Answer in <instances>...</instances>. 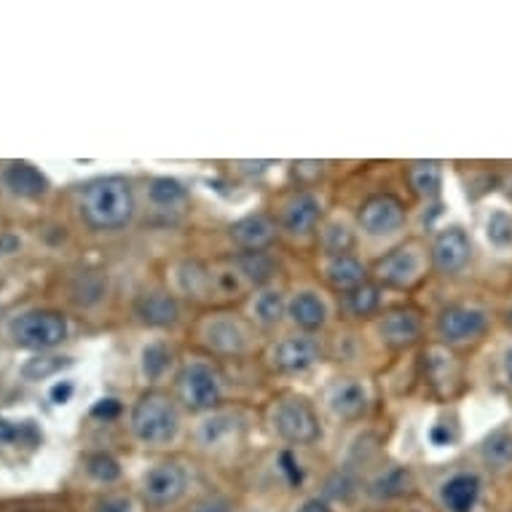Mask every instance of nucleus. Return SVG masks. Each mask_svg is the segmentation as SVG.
Listing matches in <instances>:
<instances>
[{
  "label": "nucleus",
  "mask_w": 512,
  "mask_h": 512,
  "mask_svg": "<svg viewBox=\"0 0 512 512\" xmlns=\"http://www.w3.org/2000/svg\"><path fill=\"white\" fill-rule=\"evenodd\" d=\"M177 368H180L177 352L167 338H145L140 349H137V373H140V381L148 389H161V384L169 376H175Z\"/></svg>",
  "instance_id": "obj_20"
},
{
  "label": "nucleus",
  "mask_w": 512,
  "mask_h": 512,
  "mask_svg": "<svg viewBox=\"0 0 512 512\" xmlns=\"http://www.w3.org/2000/svg\"><path fill=\"white\" fill-rule=\"evenodd\" d=\"M38 448H43V427L38 421L0 416V451L35 454Z\"/></svg>",
  "instance_id": "obj_27"
},
{
  "label": "nucleus",
  "mask_w": 512,
  "mask_h": 512,
  "mask_svg": "<svg viewBox=\"0 0 512 512\" xmlns=\"http://www.w3.org/2000/svg\"><path fill=\"white\" fill-rule=\"evenodd\" d=\"M191 488V472L177 459H161L153 462L140 478V494L143 502L153 510H167L188 494Z\"/></svg>",
  "instance_id": "obj_10"
},
{
  "label": "nucleus",
  "mask_w": 512,
  "mask_h": 512,
  "mask_svg": "<svg viewBox=\"0 0 512 512\" xmlns=\"http://www.w3.org/2000/svg\"><path fill=\"white\" fill-rule=\"evenodd\" d=\"M236 263V269L242 271V277L247 279L250 290H261V287L274 285V277H277V261L271 258V252H236L231 255Z\"/></svg>",
  "instance_id": "obj_29"
},
{
  "label": "nucleus",
  "mask_w": 512,
  "mask_h": 512,
  "mask_svg": "<svg viewBox=\"0 0 512 512\" xmlns=\"http://www.w3.org/2000/svg\"><path fill=\"white\" fill-rule=\"evenodd\" d=\"M0 180H3V164H0Z\"/></svg>",
  "instance_id": "obj_48"
},
{
  "label": "nucleus",
  "mask_w": 512,
  "mask_h": 512,
  "mask_svg": "<svg viewBox=\"0 0 512 512\" xmlns=\"http://www.w3.org/2000/svg\"><path fill=\"white\" fill-rule=\"evenodd\" d=\"M322 220H325V204H322L319 194H314L309 188L287 194L279 204L277 226L282 234L293 236V239L317 236Z\"/></svg>",
  "instance_id": "obj_13"
},
{
  "label": "nucleus",
  "mask_w": 512,
  "mask_h": 512,
  "mask_svg": "<svg viewBox=\"0 0 512 512\" xmlns=\"http://www.w3.org/2000/svg\"><path fill=\"white\" fill-rule=\"evenodd\" d=\"M132 317L148 330H169L180 325L183 306H180V298L167 287H148L132 303Z\"/></svg>",
  "instance_id": "obj_19"
},
{
  "label": "nucleus",
  "mask_w": 512,
  "mask_h": 512,
  "mask_svg": "<svg viewBox=\"0 0 512 512\" xmlns=\"http://www.w3.org/2000/svg\"><path fill=\"white\" fill-rule=\"evenodd\" d=\"M76 381L68 376L57 378V381H51L49 389H46V397H49L51 405H57V408H62V405H70L73 403V397H76Z\"/></svg>",
  "instance_id": "obj_41"
},
{
  "label": "nucleus",
  "mask_w": 512,
  "mask_h": 512,
  "mask_svg": "<svg viewBox=\"0 0 512 512\" xmlns=\"http://www.w3.org/2000/svg\"><path fill=\"white\" fill-rule=\"evenodd\" d=\"M279 234L277 218L269 212H250L228 226V239L239 252H266Z\"/></svg>",
  "instance_id": "obj_21"
},
{
  "label": "nucleus",
  "mask_w": 512,
  "mask_h": 512,
  "mask_svg": "<svg viewBox=\"0 0 512 512\" xmlns=\"http://www.w3.org/2000/svg\"><path fill=\"white\" fill-rule=\"evenodd\" d=\"M432 269L429 263V247L419 239H408L384 252L373 266H370V279L384 290H413L421 279Z\"/></svg>",
  "instance_id": "obj_7"
},
{
  "label": "nucleus",
  "mask_w": 512,
  "mask_h": 512,
  "mask_svg": "<svg viewBox=\"0 0 512 512\" xmlns=\"http://www.w3.org/2000/svg\"><path fill=\"white\" fill-rule=\"evenodd\" d=\"M483 234H486V242L494 247V250H510L512 247V212L496 207V210H488L486 223H483Z\"/></svg>",
  "instance_id": "obj_38"
},
{
  "label": "nucleus",
  "mask_w": 512,
  "mask_h": 512,
  "mask_svg": "<svg viewBox=\"0 0 512 512\" xmlns=\"http://www.w3.org/2000/svg\"><path fill=\"white\" fill-rule=\"evenodd\" d=\"M242 416L228 408H218V411L204 413L194 424V443L204 451H218L226 445H234L242 437Z\"/></svg>",
  "instance_id": "obj_22"
},
{
  "label": "nucleus",
  "mask_w": 512,
  "mask_h": 512,
  "mask_svg": "<svg viewBox=\"0 0 512 512\" xmlns=\"http://www.w3.org/2000/svg\"><path fill=\"white\" fill-rule=\"evenodd\" d=\"M427 440L432 448H451L459 440V424L454 419H437L429 424Z\"/></svg>",
  "instance_id": "obj_39"
},
{
  "label": "nucleus",
  "mask_w": 512,
  "mask_h": 512,
  "mask_svg": "<svg viewBox=\"0 0 512 512\" xmlns=\"http://www.w3.org/2000/svg\"><path fill=\"white\" fill-rule=\"evenodd\" d=\"M132 440L145 448H169L183 435V408L164 389H145L126 419Z\"/></svg>",
  "instance_id": "obj_2"
},
{
  "label": "nucleus",
  "mask_w": 512,
  "mask_h": 512,
  "mask_svg": "<svg viewBox=\"0 0 512 512\" xmlns=\"http://www.w3.org/2000/svg\"><path fill=\"white\" fill-rule=\"evenodd\" d=\"M124 413V403L116 400V397H100L97 403L92 405V416L100 421H113Z\"/></svg>",
  "instance_id": "obj_43"
},
{
  "label": "nucleus",
  "mask_w": 512,
  "mask_h": 512,
  "mask_svg": "<svg viewBox=\"0 0 512 512\" xmlns=\"http://www.w3.org/2000/svg\"><path fill=\"white\" fill-rule=\"evenodd\" d=\"M317 242L322 255H344V252L357 250L360 242V228L357 220H352L346 212H333L325 215L322 226L317 231Z\"/></svg>",
  "instance_id": "obj_25"
},
{
  "label": "nucleus",
  "mask_w": 512,
  "mask_h": 512,
  "mask_svg": "<svg viewBox=\"0 0 512 512\" xmlns=\"http://www.w3.org/2000/svg\"><path fill=\"white\" fill-rule=\"evenodd\" d=\"M322 405L336 421H360L373 405V392L365 378L338 376L322 392Z\"/></svg>",
  "instance_id": "obj_14"
},
{
  "label": "nucleus",
  "mask_w": 512,
  "mask_h": 512,
  "mask_svg": "<svg viewBox=\"0 0 512 512\" xmlns=\"http://www.w3.org/2000/svg\"><path fill=\"white\" fill-rule=\"evenodd\" d=\"M405 226H408V210L403 199L395 194H373L362 202L357 212L360 236L370 242H392L403 234Z\"/></svg>",
  "instance_id": "obj_9"
},
{
  "label": "nucleus",
  "mask_w": 512,
  "mask_h": 512,
  "mask_svg": "<svg viewBox=\"0 0 512 512\" xmlns=\"http://www.w3.org/2000/svg\"><path fill=\"white\" fill-rule=\"evenodd\" d=\"M502 370H504V378L512 384V344L507 346L502 354Z\"/></svg>",
  "instance_id": "obj_47"
},
{
  "label": "nucleus",
  "mask_w": 512,
  "mask_h": 512,
  "mask_svg": "<svg viewBox=\"0 0 512 512\" xmlns=\"http://www.w3.org/2000/svg\"><path fill=\"white\" fill-rule=\"evenodd\" d=\"M167 290H172L180 301L212 303L215 301L212 263L199 258H177L167 266Z\"/></svg>",
  "instance_id": "obj_15"
},
{
  "label": "nucleus",
  "mask_w": 512,
  "mask_h": 512,
  "mask_svg": "<svg viewBox=\"0 0 512 512\" xmlns=\"http://www.w3.org/2000/svg\"><path fill=\"white\" fill-rule=\"evenodd\" d=\"M175 397L183 411L196 416L218 411L226 403V378L210 357H188L175 373Z\"/></svg>",
  "instance_id": "obj_6"
},
{
  "label": "nucleus",
  "mask_w": 512,
  "mask_h": 512,
  "mask_svg": "<svg viewBox=\"0 0 512 512\" xmlns=\"http://www.w3.org/2000/svg\"><path fill=\"white\" fill-rule=\"evenodd\" d=\"M322 357V344L309 333H290L271 341L266 349V365L277 376H306L317 368Z\"/></svg>",
  "instance_id": "obj_11"
},
{
  "label": "nucleus",
  "mask_w": 512,
  "mask_h": 512,
  "mask_svg": "<svg viewBox=\"0 0 512 512\" xmlns=\"http://www.w3.org/2000/svg\"><path fill=\"white\" fill-rule=\"evenodd\" d=\"M475 247L462 226L440 228L429 244V263L440 277H459L472 263Z\"/></svg>",
  "instance_id": "obj_17"
},
{
  "label": "nucleus",
  "mask_w": 512,
  "mask_h": 512,
  "mask_svg": "<svg viewBox=\"0 0 512 512\" xmlns=\"http://www.w3.org/2000/svg\"><path fill=\"white\" fill-rule=\"evenodd\" d=\"M424 368H427V378L429 384L437 389H448L454 387L456 381H459V365H456V357L448 352V346H429L427 352H424Z\"/></svg>",
  "instance_id": "obj_33"
},
{
  "label": "nucleus",
  "mask_w": 512,
  "mask_h": 512,
  "mask_svg": "<svg viewBox=\"0 0 512 512\" xmlns=\"http://www.w3.org/2000/svg\"><path fill=\"white\" fill-rule=\"evenodd\" d=\"M105 293H108V279H105L102 271L92 269L81 271V274L73 279V287H70V298H73L78 306H84V309L97 306V303L105 298Z\"/></svg>",
  "instance_id": "obj_36"
},
{
  "label": "nucleus",
  "mask_w": 512,
  "mask_h": 512,
  "mask_svg": "<svg viewBox=\"0 0 512 512\" xmlns=\"http://www.w3.org/2000/svg\"><path fill=\"white\" fill-rule=\"evenodd\" d=\"M443 164L440 161H411L408 164V185L424 202H432L443 191Z\"/></svg>",
  "instance_id": "obj_32"
},
{
  "label": "nucleus",
  "mask_w": 512,
  "mask_h": 512,
  "mask_svg": "<svg viewBox=\"0 0 512 512\" xmlns=\"http://www.w3.org/2000/svg\"><path fill=\"white\" fill-rule=\"evenodd\" d=\"M319 274L333 287L338 295L349 293L354 287L370 279L368 263L362 261L357 252H344V255H322L319 258Z\"/></svg>",
  "instance_id": "obj_23"
},
{
  "label": "nucleus",
  "mask_w": 512,
  "mask_h": 512,
  "mask_svg": "<svg viewBox=\"0 0 512 512\" xmlns=\"http://www.w3.org/2000/svg\"><path fill=\"white\" fill-rule=\"evenodd\" d=\"M188 512H231V502L226 496H204V499L191 504Z\"/></svg>",
  "instance_id": "obj_45"
},
{
  "label": "nucleus",
  "mask_w": 512,
  "mask_h": 512,
  "mask_svg": "<svg viewBox=\"0 0 512 512\" xmlns=\"http://www.w3.org/2000/svg\"><path fill=\"white\" fill-rule=\"evenodd\" d=\"M145 196H148V204L156 207V210H175V207L188 202L191 191H188V185L180 177L156 175L148 180Z\"/></svg>",
  "instance_id": "obj_30"
},
{
  "label": "nucleus",
  "mask_w": 512,
  "mask_h": 512,
  "mask_svg": "<svg viewBox=\"0 0 512 512\" xmlns=\"http://www.w3.org/2000/svg\"><path fill=\"white\" fill-rule=\"evenodd\" d=\"M76 212L81 223L97 234H116L132 226L137 215V191L124 175H100L76 188Z\"/></svg>",
  "instance_id": "obj_1"
},
{
  "label": "nucleus",
  "mask_w": 512,
  "mask_h": 512,
  "mask_svg": "<svg viewBox=\"0 0 512 512\" xmlns=\"http://www.w3.org/2000/svg\"><path fill=\"white\" fill-rule=\"evenodd\" d=\"M413 478L411 472L405 470V467H384L381 472H376L373 478L368 480V491L373 499H397V496H405L411 491Z\"/></svg>",
  "instance_id": "obj_35"
},
{
  "label": "nucleus",
  "mask_w": 512,
  "mask_h": 512,
  "mask_svg": "<svg viewBox=\"0 0 512 512\" xmlns=\"http://www.w3.org/2000/svg\"><path fill=\"white\" fill-rule=\"evenodd\" d=\"M373 336L384 349L403 352L424 338V314L411 303L389 306L373 319Z\"/></svg>",
  "instance_id": "obj_12"
},
{
  "label": "nucleus",
  "mask_w": 512,
  "mask_h": 512,
  "mask_svg": "<svg viewBox=\"0 0 512 512\" xmlns=\"http://www.w3.org/2000/svg\"><path fill=\"white\" fill-rule=\"evenodd\" d=\"M194 336L204 352L220 360H234L255 352L258 328L252 325L247 314L234 309H212L196 319Z\"/></svg>",
  "instance_id": "obj_3"
},
{
  "label": "nucleus",
  "mask_w": 512,
  "mask_h": 512,
  "mask_svg": "<svg viewBox=\"0 0 512 512\" xmlns=\"http://www.w3.org/2000/svg\"><path fill=\"white\" fill-rule=\"evenodd\" d=\"M480 496H483V480L472 470L454 472L440 486V502L448 512H475Z\"/></svg>",
  "instance_id": "obj_26"
},
{
  "label": "nucleus",
  "mask_w": 512,
  "mask_h": 512,
  "mask_svg": "<svg viewBox=\"0 0 512 512\" xmlns=\"http://www.w3.org/2000/svg\"><path fill=\"white\" fill-rule=\"evenodd\" d=\"M510 319H512V311H510Z\"/></svg>",
  "instance_id": "obj_49"
},
{
  "label": "nucleus",
  "mask_w": 512,
  "mask_h": 512,
  "mask_svg": "<svg viewBox=\"0 0 512 512\" xmlns=\"http://www.w3.org/2000/svg\"><path fill=\"white\" fill-rule=\"evenodd\" d=\"M295 512H336V510H333L322 496H309V499H303V502L298 504V510Z\"/></svg>",
  "instance_id": "obj_46"
},
{
  "label": "nucleus",
  "mask_w": 512,
  "mask_h": 512,
  "mask_svg": "<svg viewBox=\"0 0 512 512\" xmlns=\"http://www.w3.org/2000/svg\"><path fill=\"white\" fill-rule=\"evenodd\" d=\"M92 512H137V510H135V502H132V496L110 491V494H102L94 499Z\"/></svg>",
  "instance_id": "obj_40"
},
{
  "label": "nucleus",
  "mask_w": 512,
  "mask_h": 512,
  "mask_svg": "<svg viewBox=\"0 0 512 512\" xmlns=\"http://www.w3.org/2000/svg\"><path fill=\"white\" fill-rule=\"evenodd\" d=\"M247 319L255 328L274 330L287 319V293L282 287L269 285L255 290L247 298Z\"/></svg>",
  "instance_id": "obj_24"
},
{
  "label": "nucleus",
  "mask_w": 512,
  "mask_h": 512,
  "mask_svg": "<svg viewBox=\"0 0 512 512\" xmlns=\"http://www.w3.org/2000/svg\"><path fill=\"white\" fill-rule=\"evenodd\" d=\"M384 293H387L384 287L368 279L360 287L341 295V309L352 319H376L384 311Z\"/></svg>",
  "instance_id": "obj_28"
},
{
  "label": "nucleus",
  "mask_w": 512,
  "mask_h": 512,
  "mask_svg": "<svg viewBox=\"0 0 512 512\" xmlns=\"http://www.w3.org/2000/svg\"><path fill=\"white\" fill-rule=\"evenodd\" d=\"M287 322L298 328V333H319L333 322V303L319 287L301 285L287 293Z\"/></svg>",
  "instance_id": "obj_16"
},
{
  "label": "nucleus",
  "mask_w": 512,
  "mask_h": 512,
  "mask_svg": "<svg viewBox=\"0 0 512 512\" xmlns=\"http://www.w3.org/2000/svg\"><path fill=\"white\" fill-rule=\"evenodd\" d=\"M269 429L277 440H282L290 448H306L317 445L325 437L322 416L311 397L295 389H285L271 397L269 411H266Z\"/></svg>",
  "instance_id": "obj_4"
},
{
  "label": "nucleus",
  "mask_w": 512,
  "mask_h": 512,
  "mask_svg": "<svg viewBox=\"0 0 512 512\" xmlns=\"http://www.w3.org/2000/svg\"><path fill=\"white\" fill-rule=\"evenodd\" d=\"M480 462L491 472L512 470V429L499 427L480 443Z\"/></svg>",
  "instance_id": "obj_34"
},
{
  "label": "nucleus",
  "mask_w": 512,
  "mask_h": 512,
  "mask_svg": "<svg viewBox=\"0 0 512 512\" xmlns=\"http://www.w3.org/2000/svg\"><path fill=\"white\" fill-rule=\"evenodd\" d=\"M22 236L17 231H0V261H6V258H14L22 252Z\"/></svg>",
  "instance_id": "obj_44"
},
{
  "label": "nucleus",
  "mask_w": 512,
  "mask_h": 512,
  "mask_svg": "<svg viewBox=\"0 0 512 512\" xmlns=\"http://www.w3.org/2000/svg\"><path fill=\"white\" fill-rule=\"evenodd\" d=\"M84 472L100 486H113L124 475V467L110 451H92L84 456Z\"/></svg>",
  "instance_id": "obj_37"
},
{
  "label": "nucleus",
  "mask_w": 512,
  "mask_h": 512,
  "mask_svg": "<svg viewBox=\"0 0 512 512\" xmlns=\"http://www.w3.org/2000/svg\"><path fill=\"white\" fill-rule=\"evenodd\" d=\"M3 333L11 346L22 349V352H57L70 338V319L57 309L27 306L6 319Z\"/></svg>",
  "instance_id": "obj_5"
},
{
  "label": "nucleus",
  "mask_w": 512,
  "mask_h": 512,
  "mask_svg": "<svg viewBox=\"0 0 512 512\" xmlns=\"http://www.w3.org/2000/svg\"><path fill=\"white\" fill-rule=\"evenodd\" d=\"M491 314L478 303H448L437 311L435 336L443 346H467L486 336Z\"/></svg>",
  "instance_id": "obj_8"
},
{
  "label": "nucleus",
  "mask_w": 512,
  "mask_h": 512,
  "mask_svg": "<svg viewBox=\"0 0 512 512\" xmlns=\"http://www.w3.org/2000/svg\"><path fill=\"white\" fill-rule=\"evenodd\" d=\"M277 467H279V475H282L290 486H301L303 467L301 462H298V456H295L290 448H285V451L277 456Z\"/></svg>",
  "instance_id": "obj_42"
},
{
  "label": "nucleus",
  "mask_w": 512,
  "mask_h": 512,
  "mask_svg": "<svg viewBox=\"0 0 512 512\" xmlns=\"http://www.w3.org/2000/svg\"><path fill=\"white\" fill-rule=\"evenodd\" d=\"M0 188L19 202H46L54 191L51 177L38 164L27 159H11L3 164V180Z\"/></svg>",
  "instance_id": "obj_18"
},
{
  "label": "nucleus",
  "mask_w": 512,
  "mask_h": 512,
  "mask_svg": "<svg viewBox=\"0 0 512 512\" xmlns=\"http://www.w3.org/2000/svg\"><path fill=\"white\" fill-rule=\"evenodd\" d=\"M70 365H73V357H65V354H57V352L33 354L30 360L22 362V368H19V376L25 378L27 384L57 381V378H62V373H65Z\"/></svg>",
  "instance_id": "obj_31"
}]
</instances>
